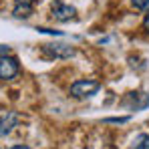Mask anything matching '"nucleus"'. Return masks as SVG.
I'll return each mask as SVG.
<instances>
[{"mask_svg": "<svg viewBox=\"0 0 149 149\" xmlns=\"http://www.w3.org/2000/svg\"><path fill=\"white\" fill-rule=\"evenodd\" d=\"M10 149H32V147H28V145H12Z\"/></svg>", "mask_w": 149, "mask_h": 149, "instance_id": "4468645a", "label": "nucleus"}, {"mask_svg": "<svg viewBox=\"0 0 149 149\" xmlns=\"http://www.w3.org/2000/svg\"><path fill=\"white\" fill-rule=\"evenodd\" d=\"M129 149H149V135L147 133H139L133 139V143H131Z\"/></svg>", "mask_w": 149, "mask_h": 149, "instance_id": "6e6552de", "label": "nucleus"}, {"mask_svg": "<svg viewBox=\"0 0 149 149\" xmlns=\"http://www.w3.org/2000/svg\"><path fill=\"white\" fill-rule=\"evenodd\" d=\"M18 73H20L18 58L10 56V54H2L0 56V79L2 81H12Z\"/></svg>", "mask_w": 149, "mask_h": 149, "instance_id": "7ed1b4c3", "label": "nucleus"}, {"mask_svg": "<svg viewBox=\"0 0 149 149\" xmlns=\"http://www.w3.org/2000/svg\"><path fill=\"white\" fill-rule=\"evenodd\" d=\"M40 52L47 58H71L74 56V47L65 45V42H45L40 45Z\"/></svg>", "mask_w": 149, "mask_h": 149, "instance_id": "f03ea898", "label": "nucleus"}, {"mask_svg": "<svg viewBox=\"0 0 149 149\" xmlns=\"http://www.w3.org/2000/svg\"><path fill=\"white\" fill-rule=\"evenodd\" d=\"M135 10H147L149 8V0H131Z\"/></svg>", "mask_w": 149, "mask_h": 149, "instance_id": "1a4fd4ad", "label": "nucleus"}, {"mask_svg": "<svg viewBox=\"0 0 149 149\" xmlns=\"http://www.w3.org/2000/svg\"><path fill=\"white\" fill-rule=\"evenodd\" d=\"M38 32H47V34H54V36H61L63 32L61 30H52V28H45V26H36Z\"/></svg>", "mask_w": 149, "mask_h": 149, "instance_id": "9b49d317", "label": "nucleus"}, {"mask_svg": "<svg viewBox=\"0 0 149 149\" xmlns=\"http://www.w3.org/2000/svg\"><path fill=\"white\" fill-rule=\"evenodd\" d=\"M2 54H10V47L8 45H0V56Z\"/></svg>", "mask_w": 149, "mask_h": 149, "instance_id": "f8f14e48", "label": "nucleus"}, {"mask_svg": "<svg viewBox=\"0 0 149 149\" xmlns=\"http://www.w3.org/2000/svg\"><path fill=\"white\" fill-rule=\"evenodd\" d=\"M101 89V83L99 81H93V79H79L74 81L69 89L71 97L74 99H89L93 95H97V91Z\"/></svg>", "mask_w": 149, "mask_h": 149, "instance_id": "f257e3e1", "label": "nucleus"}, {"mask_svg": "<svg viewBox=\"0 0 149 149\" xmlns=\"http://www.w3.org/2000/svg\"><path fill=\"white\" fill-rule=\"evenodd\" d=\"M123 105H129L133 111L145 109V107H149V95L147 93H129L127 99L123 101Z\"/></svg>", "mask_w": 149, "mask_h": 149, "instance_id": "0eeeda50", "label": "nucleus"}, {"mask_svg": "<svg viewBox=\"0 0 149 149\" xmlns=\"http://www.w3.org/2000/svg\"><path fill=\"white\" fill-rule=\"evenodd\" d=\"M18 121H20V117H18V113H14V111L2 115V117H0V137L10 135V133L14 131V127L18 125Z\"/></svg>", "mask_w": 149, "mask_h": 149, "instance_id": "423d86ee", "label": "nucleus"}, {"mask_svg": "<svg viewBox=\"0 0 149 149\" xmlns=\"http://www.w3.org/2000/svg\"><path fill=\"white\" fill-rule=\"evenodd\" d=\"M34 6H36V0H14V10H12V16L14 18H30L32 12H34Z\"/></svg>", "mask_w": 149, "mask_h": 149, "instance_id": "39448f33", "label": "nucleus"}, {"mask_svg": "<svg viewBox=\"0 0 149 149\" xmlns=\"http://www.w3.org/2000/svg\"><path fill=\"white\" fill-rule=\"evenodd\" d=\"M131 117H107L105 123H127Z\"/></svg>", "mask_w": 149, "mask_h": 149, "instance_id": "9d476101", "label": "nucleus"}, {"mask_svg": "<svg viewBox=\"0 0 149 149\" xmlns=\"http://www.w3.org/2000/svg\"><path fill=\"white\" fill-rule=\"evenodd\" d=\"M50 12H52V18L56 22H69L77 16V10H74L71 4H65L63 0H54L50 4Z\"/></svg>", "mask_w": 149, "mask_h": 149, "instance_id": "20e7f679", "label": "nucleus"}, {"mask_svg": "<svg viewBox=\"0 0 149 149\" xmlns=\"http://www.w3.org/2000/svg\"><path fill=\"white\" fill-rule=\"evenodd\" d=\"M143 28H145V30L149 32V12L145 14V18H143Z\"/></svg>", "mask_w": 149, "mask_h": 149, "instance_id": "ddd939ff", "label": "nucleus"}]
</instances>
